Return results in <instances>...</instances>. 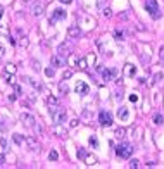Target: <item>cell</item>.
<instances>
[{"instance_id": "cell-15", "label": "cell", "mask_w": 164, "mask_h": 169, "mask_svg": "<svg viewBox=\"0 0 164 169\" xmlns=\"http://www.w3.org/2000/svg\"><path fill=\"white\" fill-rule=\"evenodd\" d=\"M124 74L133 78L135 74H137V67H135V66H131V64H126V66H124Z\"/></svg>"}, {"instance_id": "cell-11", "label": "cell", "mask_w": 164, "mask_h": 169, "mask_svg": "<svg viewBox=\"0 0 164 169\" xmlns=\"http://www.w3.org/2000/svg\"><path fill=\"white\" fill-rule=\"evenodd\" d=\"M76 93L78 95H87L88 93V84L85 83V81H78V84H76Z\"/></svg>"}, {"instance_id": "cell-7", "label": "cell", "mask_w": 164, "mask_h": 169, "mask_svg": "<svg viewBox=\"0 0 164 169\" xmlns=\"http://www.w3.org/2000/svg\"><path fill=\"white\" fill-rule=\"evenodd\" d=\"M43 10H45V5H43L41 2H33V4H31V14H33L35 17L41 16L43 14Z\"/></svg>"}, {"instance_id": "cell-32", "label": "cell", "mask_w": 164, "mask_h": 169, "mask_svg": "<svg viewBox=\"0 0 164 169\" xmlns=\"http://www.w3.org/2000/svg\"><path fill=\"white\" fill-rule=\"evenodd\" d=\"M45 74H47L48 78H52L55 74V71H54V67H47V69H45Z\"/></svg>"}, {"instance_id": "cell-13", "label": "cell", "mask_w": 164, "mask_h": 169, "mask_svg": "<svg viewBox=\"0 0 164 169\" xmlns=\"http://www.w3.org/2000/svg\"><path fill=\"white\" fill-rule=\"evenodd\" d=\"M23 81H26V83H29L33 88H36V90H41V83L40 81H36V79H33V78L29 76H23Z\"/></svg>"}, {"instance_id": "cell-4", "label": "cell", "mask_w": 164, "mask_h": 169, "mask_svg": "<svg viewBox=\"0 0 164 169\" xmlns=\"http://www.w3.org/2000/svg\"><path fill=\"white\" fill-rule=\"evenodd\" d=\"M66 62H68L66 55H61V54H55V55H52V59H50L52 67H64V66H66Z\"/></svg>"}, {"instance_id": "cell-39", "label": "cell", "mask_w": 164, "mask_h": 169, "mask_svg": "<svg viewBox=\"0 0 164 169\" xmlns=\"http://www.w3.org/2000/svg\"><path fill=\"white\" fill-rule=\"evenodd\" d=\"M0 143H2V147H4V150H7V140L4 138V136L0 138Z\"/></svg>"}, {"instance_id": "cell-21", "label": "cell", "mask_w": 164, "mask_h": 169, "mask_svg": "<svg viewBox=\"0 0 164 169\" xmlns=\"http://www.w3.org/2000/svg\"><path fill=\"white\" fill-rule=\"evenodd\" d=\"M12 140L16 141V143H17V145H23V143H24V140H26V138H23V136H21V135H12Z\"/></svg>"}, {"instance_id": "cell-44", "label": "cell", "mask_w": 164, "mask_h": 169, "mask_svg": "<svg viewBox=\"0 0 164 169\" xmlns=\"http://www.w3.org/2000/svg\"><path fill=\"white\" fill-rule=\"evenodd\" d=\"M17 99V97H16V95H9V100H11V102H14V100Z\"/></svg>"}, {"instance_id": "cell-36", "label": "cell", "mask_w": 164, "mask_h": 169, "mask_svg": "<svg viewBox=\"0 0 164 169\" xmlns=\"http://www.w3.org/2000/svg\"><path fill=\"white\" fill-rule=\"evenodd\" d=\"M0 33H2V35H5V36L11 35V33H9V29H7L5 26H2V24H0Z\"/></svg>"}, {"instance_id": "cell-34", "label": "cell", "mask_w": 164, "mask_h": 169, "mask_svg": "<svg viewBox=\"0 0 164 169\" xmlns=\"http://www.w3.org/2000/svg\"><path fill=\"white\" fill-rule=\"evenodd\" d=\"M73 76V71L69 69V71H64V74H62V79H69V78Z\"/></svg>"}, {"instance_id": "cell-18", "label": "cell", "mask_w": 164, "mask_h": 169, "mask_svg": "<svg viewBox=\"0 0 164 169\" xmlns=\"http://www.w3.org/2000/svg\"><path fill=\"white\" fill-rule=\"evenodd\" d=\"M52 133H54V135H59V136H66V129H62L61 124H55V126L52 128Z\"/></svg>"}, {"instance_id": "cell-24", "label": "cell", "mask_w": 164, "mask_h": 169, "mask_svg": "<svg viewBox=\"0 0 164 169\" xmlns=\"http://www.w3.org/2000/svg\"><path fill=\"white\" fill-rule=\"evenodd\" d=\"M85 157H87V150L85 148H78V159L85 161Z\"/></svg>"}, {"instance_id": "cell-19", "label": "cell", "mask_w": 164, "mask_h": 169, "mask_svg": "<svg viewBox=\"0 0 164 169\" xmlns=\"http://www.w3.org/2000/svg\"><path fill=\"white\" fill-rule=\"evenodd\" d=\"M85 162H87V166H95V164H97V159L93 157V155L87 154V157H85Z\"/></svg>"}, {"instance_id": "cell-45", "label": "cell", "mask_w": 164, "mask_h": 169, "mask_svg": "<svg viewBox=\"0 0 164 169\" xmlns=\"http://www.w3.org/2000/svg\"><path fill=\"white\" fill-rule=\"evenodd\" d=\"M59 2H62V4H71L73 0H59Z\"/></svg>"}, {"instance_id": "cell-38", "label": "cell", "mask_w": 164, "mask_h": 169, "mask_svg": "<svg viewBox=\"0 0 164 169\" xmlns=\"http://www.w3.org/2000/svg\"><path fill=\"white\" fill-rule=\"evenodd\" d=\"M14 92H16V95H23V92H21V86H17L16 83H14Z\"/></svg>"}, {"instance_id": "cell-20", "label": "cell", "mask_w": 164, "mask_h": 169, "mask_svg": "<svg viewBox=\"0 0 164 169\" xmlns=\"http://www.w3.org/2000/svg\"><path fill=\"white\" fill-rule=\"evenodd\" d=\"M114 36H116L117 42H123L124 40V31L123 29H114Z\"/></svg>"}, {"instance_id": "cell-10", "label": "cell", "mask_w": 164, "mask_h": 169, "mask_svg": "<svg viewBox=\"0 0 164 169\" xmlns=\"http://www.w3.org/2000/svg\"><path fill=\"white\" fill-rule=\"evenodd\" d=\"M61 19H66V10H62V9H55L54 12H52L50 22H54V21H61Z\"/></svg>"}, {"instance_id": "cell-28", "label": "cell", "mask_w": 164, "mask_h": 169, "mask_svg": "<svg viewBox=\"0 0 164 169\" xmlns=\"http://www.w3.org/2000/svg\"><path fill=\"white\" fill-rule=\"evenodd\" d=\"M102 14H104V17H112V10H111L109 7H105L102 10Z\"/></svg>"}, {"instance_id": "cell-16", "label": "cell", "mask_w": 164, "mask_h": 169, "mask_svg": "<svg viewBox=\"0 0 164 169\" xmlns=\"http://www.w3.org/2000/svg\"><path fill=\"white\" fill-rule=\"evenodd\" d=\"M68 35H69V38H78V36L81 35V31H80L78 26H71V28L68 29Z\"/></svg>"}, {"instance_id": "cell-29", "label": "cell", "mask_w": 164, "mask_h": 169, "mask_svg": "<svg viewBox=\"0 0 164 169\" xmlns=\"http://www.w3.org/2000/svg\"><path fill=\"white\" fill-rule=\"evenodd\" d=\"M7 121H5V117H0V129H2V131H5L7 129V124H5Z\"/></svg>"}, {"instance_id": "cell-17", "label": "cell", "mask_w": 164, "mask_h": 169, "mask_svg": "<svg viewBox=\"0 0 164 169\" xmlns=\"http://www.w3.org/2000/svg\"><path fill=\"white\" fill-rule=\"evenodd\" d=\"M59 92H61L62 95H68L69 93V86H68V83H66V79H62L61 83H59Z\"/></svg>"}, {"instance_id": "cell-1", "label": "cell", "mask_w": 164, "mask_h": 169, "mask_svg": "<svg viewBox=\"0 0 164 169\" xmlns=\"http://www.w3.org/2000/svg\"><path fill=\"white\" fill-rule=\"evenodd\" d=\"M50 116H52V121H54L55 124H64L66 117H68L66 109H62L59 105H50Z\"/></svg>"}, {"instance_id": "cell-14", "label": "cell", "mask_w": 164, "mask_h": 169, "mask_svg": "<svg viewBox=\"0 0 164 169\" xmlns=\"http://www.w3.org/2000/svg\"><path fill=\"white\" fill-rule=\"evenodd\" d=\"M117 117H119L121 121H126L128 117H130L128 109H126V107H119V109H117Z\"/></svg>"}, {"instance_id": "cell-37", "label": "cell", "mask_w": 164, "mask_h": 169, "mask_svg": "<svg viewBox=\"0 0 164 169\" xmlns=\"http://www.w3.org/2000/svg\"><path fill=\"white\" fill-rule=\"evenodd\" d=\"M31 66H33V69H35V71H40V67H41L40 62H36V61H33V62H31Z\"/></svg>"}, {"instance_id": "cell-41", "label": "cell", "mask_w": 164, "mask_h": 169, "mask_svg": "<svg viewBox=\"0 0 164 169\" xmlns=\"http://www.w3.org/2000/svg\"><path fill=\"white\" fill-rule=\"evenodd\" d=\"M4 162H5V155H4V154H0V168L4 166Z\"/></svg>"}, {"instance_id": "cell-43", "label": "cell", "mask_w": 164, "mask_h": 169, "mask_svg": "<svg viewBox=\"0 0 164 169\" xmlns=\"http://www.w3.org/2000/svg\"><path fill=\"white\" fill-rule=\"evenodd\" d=\"M4 54H5V49H4V47L0 45V57H4Z\"/></svg>"}, {"instance_id": "cell-12", "label": "cell", "mask_w": 164, "mask_h": 169, "mask_svg": "<svg viewBox=\"0 0 164 169\" xmlns=\"http://www.w3.org/2000/svg\"><path fill=\"white\" fill-rule=\"evenodd\" d=\"M117 74V69H104L102 71V76H104V79L105 81H111L112 78Z\"/></svg>"}, {"instance_id": "cell-33", "label": "cell", "mask_w": 164, "mask_h": 169, "mask_svg": "<svg viewBox=\"0 0 164 169\" xmlns=\"http://www.w3.org/2000/svg\"><path fill=\"white\" fill-rule=\"evenodd\" d=\"M138 166H140V162H138L137 159H135V161H131L130 164H128V168H131V169H137Z\"/></svg>"}, {"instance_id": "cell-40", "label": "cell", "mask_w": 164, "mask_h": 169, "mask_svg": "<svg viewBox=\"0 0 164 169\" xmlns=\"http://www.w3.org/2000/svg\"><path fill=\"white\" fill-rule=\"evenodd\" d=\"M159 55H161V61H164V45L159 49Z\"/></svg>"}, {"instance_id": "cell-23", "label": "cell", "mask_w": 164, "mask_h": 169, "mask_svg": "<svg viewBox=\"0 0 164 169\" xmlns=\"http://www.w3.org/2000/svg\"><path fill=\"white\" fill-rule=\"evenodd\" d=\"M5 73H9V74H16V66H14V64H7Z\"/></svg>"}, {"instance_id": "cell-35", "label": "cell", "mask_w": 164, "mask_h": 169, "mask_svg": "<svg viewBox=\"0 0 164 169\" xmlns=\"http://www.w3.org/2000/svg\"><path fill=\"white\" fill-rule=\"evenodd\" d=\"M124 133H126V131H124L123 128H119V129H116V136H117V138H123V136H124Z\"/></svg>"}, {"instance_id": "cell-3", "label": "cell", "mask_w": 164, "mask_h": 169, "mask_svg": "<svg viewBox=\"0 0 164 169\" xmlns=\"http://www.w3.org/2000/svg\"><path fill=\"white\" fill-rule=\"evenodd\" d=\"M131 154H133V147L128 143H119L116 147V155L119 159H130Z\"/></svg>"}, {"instance_id": "cell-46", "label": "cell", "mask_w": 164, "mask_h": 169, "mask_svg": "<svg viewBox=\"0 0 164 169\" xmlns=\"http://www.w3.org/2000/svg\"><path fill=\"white\" fill-rule=\"evenodd\" d=\"M21 2H24V4H29V2H31V0H21Z\"/></svg>"}, {"instance_id": "cell-22", "label": "cell", "mask_w": 164, "mask_h": 169, "mask_svg": "<svg viewBox=\"0 0 164 169\" xmlns=\"http://www.w3.org/2000/svg\"><path fill=\"white\" fill-rule=\"evenodd\" d=\"M85 59H87V66H88V67H90V64H95V61H97L95 54H90V55H87Z\"/></svg>"}, {"instance_id": "cell-9", "label": "cell", "mask_w": 164, "mask_h": 169, "mask_svg": "<svg viewBox=\"0 0 164 169\" xmlns=\"http://www.w3.org/2000/svg\"><path fill=\"white\" fill-rule=\"evenodd\" d=\"M57 50H59V54H61V55H69V54H71V50H73V43H71V42L61 43Z\"/></svg>"}, {"instance_id": "cell-6", "label": "cell", "mask_w": 164, "mask_h": 169, "mask_svg": "<svg viewBox=\"0 0 164 169\" xmlns=\"http://www.w3.org/2000/svg\"><path fill=\"white\" fill-rule=\"evenodd\" d=\"M21 121H23V124L28 128H33L35 124H36V119H35L31 114H28V112H23L21 114Z\"/></svg>"}, {"instance_id": "cell-31", "label": "cell", "mask_w": 164, "mask_h": 169, "mask_svg": "<svg viewBox=\"0 0 164 169\" xmlns=\"http://www.w3.org/2000/svg\"><path fill=\"white\" fill-rule=\"evenodd\" d=\"M47 104H48V105H57V99H55V97H48Z\"/></svg>"}, {"instance_id": "cell-27", "label": "cell", "mask_w": 164, "mask_h": 169, "mask_svg": "<svg viewBox=\"0 0 164 169\" xmlns=\"http://www.w3.org/2000/svg\"><path fill=\"white\" fill-rule=\"evenodd\" d=\"M78 61H80V59H78L76 55H71V54H69V59H68L69 64H73V66H74V64H78Z\"/></svg>"}, {"instance_id": "cell-8", "label": "cell", "mask_w": 164, "mask_h": 169, "mask_svg": "<svg viewBox=\"0 0 164 169\" xmlns=\"http://www.w3.org/2000/svg\"><path fill=\"white\" fill-rule=\"evenodd\" d=\"M24 143L29 147V150H33V152H40V145H38V140H36L35 136H28L26 140H24Z\"/></svg>"}, {"instance_id": "cell-2", "label": "cell", "mask_w": 164, "mask_h": 169, "mask_svg": "<svg viewBox=\"0 0 164 169\" xmlns=\"http://www.w3.org/2000/svg\"><path fill=\"white\" fill-rule=\"evenodd\" d=\"M145 9L150 14L152 19H159L161 17V9L157 5V0H145Z\"/></svg>"}, {"instance_id": "cell-26", "label": "cell", "mask_w": 164, "mask_h": 169, "mask_svg": "<svg viewBox=\"0 0 164 169\" xmlns=\"http://www.w3.org/2000/svg\"><path fill=\"white\" fill-rule=\"evenodd\" d=\"M48 159H50V161H57V159H59V154H57L55 150H50V154H48Z\"/></svg>"}, {"instance_id": "cell-5", "label": "cell", "mask_w": 164, "mask_h": 169, "mask_svg": "<svg viewBox=\"0 0 164 169\" xmlns=\"http://www.w3.org/2000/svg\"><path fill=\"white\" fill-rule=\"evenodd\" d=\"M99 123H100L102 126H111V124H112V116H111L107 111H102V112L99 114Z\"/></svg>"}, {"instance_id": "cell-42", "label": "cell", "mask_w": 164, "mask_h": 169, "mask_svg": "<svg viewBox=\"0 0 164 169\" xmlns=\"http://www.w3.org/2000/svg\"><path fill=\"white\" fill-rule=\"evenodd\" d=\"M130 100H131V102H138V95H135V93L130 95Z\"/></svg>"}, {"instance_id": "cell-25", "label": "cell", "mask_w": 164, "mask_h": 169, "mask_svg": "<svg viewBox=\"0 0 164 169\" xmlns=\"http://www.w3.org/2000/svg\"><path fill=\"white\" fill-rule=\"evenodd\" d=\"M162 121H164L162 114H156V116H154V123H156V124H162Z\"/></svg>"}, {"instance_id": "cell-47", "label": "cell", "mask_w": 164, "mask_h": 169, "mask_svg": "<svg viewBox=\"0 0 164 169\" xmlns=\"http://www.w3.org/2000/svg\"><path fill=\"white\" fill-rule=\"evenodd\" d=\"M2 12H4V9L0 7V17H2Z\"/></svg>"}, {"instance_id": "cell-30", "label": "cell", "mask_w": 164, "mask_h": 169, "mask_svg": "<svg viewBox=\"0 0 164 169\" xmlns=\"http://www.w3.org/2000/svg\"><path fill=\"white\" fill-rule=\"evenodd\" d=\"M90 145H93V147H99V140H97V136H90Z\"/></svg>"}]
</instances>
